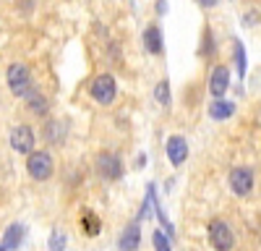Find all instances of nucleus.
Segmentation results:
<instances>
[{"instance_id": "1", "label": "nucleus", "mask_w": 261, "mask_h": 251, "mask_svg": "<svg viewBox=\"0 0 261 251\" xmlns=\"http://www.w3.org/2000/svg\"><path fill=\"white\" fill-rule=\"evenodd\" d=\"M6 81H8V89L16 97H27L32 92V73L24 63H11L6 71Z\"/></svg>"}, {"instance_id": "2", "label": "nucleus", "mask_w": 261, "mask_h": 251, "mask_svg": "<svg viewBox=\"0 0 261 251\" xmlns=\"http://www.w3.org/2000/svg\"><path fill=\"white\" fill-rule=\"evenodd\" d=\"M27 170L34 181H47L55 170V165H53V157L47 152H29V160H27Z\"/></svg>"}, {"instance_id": "3", "label": "nucleus", "mask_w": 261, "mask_h": 251, "mask_svg": "<svg viewBox=\"0 0 261 251\" xmlns=\"http://www.w3.org/2000/svg\"><path fill=\"white\" fill-rule=\"evenodd\" d=\"M89 92H92V97H94L99 105H113L115 92H118V87H115V79H113L110 73H99V76L92 81Z\"/></svg>"}, {"instance_id": "4", "label": "nucleus", "mask_w": 261, "mask_h": 251, "mask_svg": "<svg viewBox=\"0 0 261 251\" xmlns=\"http://www.w3.org/2000/svg\"><path fill=\"white\" fill-rule=\"evenodd\" d=\"M94 165H97V173H99L105 181H118V178L123 175L120 160H118L115 155H110V152H99L97 160H94Z\"/></svg>"}, {"instance_id": "5", "label": "nucleus", "mask_w": 261, "mask_h": 251, "mask_svg": "<svg viewBox=\"0 0 261 251\" xmlns=\"http://www.w3.org/2000/svg\"><path fill=\"white\" fill-rule=\"evenodd\" d=\"M209 241L214 248H232L235 238H232V230L225 220H212L209 225Z\"/></svg>"}, {"instance_id": "6", "label": "nucleus", "mask_w": 261, "mask_h": 251, "mask_svg": "<svg viewBox=\"0 0 261 251\" xmlns=\"http://www.w3.org/2000/svg\"><path fill=\"white\" fill-rule=\"evenodd\" d=\"M11 149L18 155H29L34 149V131L29 126H16L11 131Z\"/></svg>"}, {"instance_id": "7", "label": "nucleus", "mask_w": 261, "mask_h": 251, "mask_svg": "<svg viewBox=\"0 0 261 251\" xmlns=\"http://www.w3.org/2000/svg\"><path fill=\"white\" fill-rule=\"evenodd\" d=\"M230 188L238 196H248L253 191V173L248 167H235L230 173Z\"/></svg>"}, {"instance_id": "8", "label": "nucleus", "mask_w": 261, "mask_h": 251, "mask_svg": "<svg viewBox=\"0 0 261 251\" xmlns=\"http://www.w3.org/2000/svg\"><path fill=\"white\" fill-rule=\"evenodd\" d=\"M167 157H170V162L175 167L183 165L188 160V141L183 136H170L167 139Z\"/></svg>"}, {"instance_id": "9", "label": "nucleus", "mask_w": 261, "mask_h": 251, "mask_svg": "<svg viewBox=\"0 0 261 251\" xmlns=\"http://www.w3.org/2000/svg\"><path fill=\"white\" fill-rule=\"evenodd\" d=\"M227 87H230V71H227L225 66H217V68L212 71V84H209V92H212L214 97H225Z\"/></svg>"}, {"instance_id": "10", "label": "nucleus", "mask_w": 261, "mask_h": 251, "mask_svg": "<svg viewBox=\"0 0 261 251\" xmlns=\"http://www.w3.org/2000/svg\"><path fill=\"white\" fill-rule=\"evenodd\" d=\"M144 47H146L151 55H160V53H162V34H160L157 27H149V29L144 32Z\"/></svg>"}, {"instance_id": "11", "label": "nucleus", "mask_w": 261, "mask_h": 251, "mask_svg": "<svg viewBox=\"0 0 261 251\" xmlns=\"http://www.w3.org/2000/svg\"><path fill=\"white\" fill-rule=\"evenodd\" d=\"M45 136H47V141L50 144H63L65 141V123H58V120H50L47 126H45Z\"/></svg>"}, {"instance_id": "12", "label": "nucleus", "mask_w": 261, "mask_h": 251, "mask_svg": "<svg viewBox=\"0 0 261 251\" xmlns=\"http://www.w3.org/2000/svg\"><path fill=\"white\" fill-rule=\"evenodd\" d=\"M21 241H24V225H11L6 230V236H3V248H16Z\"/></svg>"}, {"instance_id": "13", "label": "nucleus", "mask_w": 261, "mask_h": 251, "mask_svg": "<svg viewBox=\"0 0 261 251\" xmlns=\"http://www.w3.org/2000/svg\"><path fill=\"white\" fill-rule=\"evenodd\" d=\"M139 243H141L139 225H128L125 233L120 236V248H139Z\"/></svg>"}, {"instance_id": "14", "label": "nucleus", "mask_w": 261, "mask_h": 251, "mask_svg": "<svg viewBox=\"0 0 261 251\" xmlns=\"http://www.w3.org/2000/svg\"><path fill=\"white\" fill-rule=\"evenodd\" d=\"M232 110H235V108H232V102H227V99H217V102H212L209 115L217 118V120H222V118H230Z\"/></svg>"}, {"instance_id": "15", "label": "nucleus", "mask_w": 261, "mask_h": 251, "mask_svg": "<svg viewBox=\"0 0 261 251\" xmlns=\"http://www.w3.org/2000/svg\"><path fill=\"white\" fill-rule=\"evenodd\" d=\"M27 97H29V110H32L34 115H45V113H47L50 105H47V99L42 97L39 92H29Z\"/></svg>"}, {"instance_id": "16", "label": "nucleus", "mask_w": 261, "mask_h": 251, "mask_svg": "<svg viewBox=\"0 0 261 251\" xmlns=\"http://www.w3.org/2000/svg\"><path fill=\"white\" fill-rule=\"evenodd\" d=\"M154 97H157V102L160 105H170V84L162 79L160 84H157V89H154Z\"/></svg>"}, {"instance_id": "17", "label": "nucleus", "mask_w": 261, "mask_h": 251, "mask_svg": "<svg viewBox=\"0 0 261 251\" xmlns=\"http://www.w3.org/2000/svg\"><path fill=\"white\" fill-rule=\"evenodd\" d=\"M84 225H86V233H89V236H97L99 228H102V222L94 215H84Z\"/></svg>"}, {"instance_id": "18", "label": "nucleus", "mask_w": 261, "mask_h": 251, "mask_svg": "<svg viewBox=\"0 0 261 251\" xmlns=\"http://www.w3.org/2000/svg\"><path fill=\"white\" fill-rule=\"evenodd\" d=\"M154 246H157V248H170V241H167L162 233H154Z\"/></svg>"}, {"instance_id": "19", "label": "nucleus", "mask_w": 261, "mask_h": 251, "mask_svg": "<svg viewBox=\"0 0 261 251\" xmlns=\"http://www.w3.org/2000/svg\"><path fill=\"white\" fill-rule=\"evenodd\" d=\"M50 243H53V246H63L65 241H63V236H53V238H50Z\"/></svg>"}, {"instance_id": "20", "label": "nucleus", "mask_w": 261, "mask_h": 251, "mask_svg": "<svg viewBox=\"0 0 261 251\" xmlns=\"http://www.w3.org/2000/svg\"><path fill=\"white\" fill-rule=\"evenodd\" d=\"M199 3H201L204 8H212V6H217V0H199Z\"/></svg>"}]
</instances>
